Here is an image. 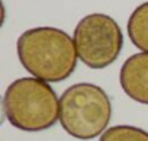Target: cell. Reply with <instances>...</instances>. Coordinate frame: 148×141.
Listing matches in <instances>:
<instances>
[{
  "instance_id": "52a82bcc",
  "label": "cell",
  "mask_w": 148,
  "mask_h": 141,
  "mask_svg": "<svg viewBox=\"0 0 148 141\" xmlns=\"http://www.w3.org/2000/svg\"><path fill=\"white\" fill-rule=\"evenodd\" d=\"M99 141H148V131L135 125H115L108 128Z\"/></svg>"
},
{
  "instance_id": "5b68a950",
  "label": "cell",
  "mask_w": 148,
  "mask_h": 141,
  "mask_svg": "<svg viewBox=\"0 0 148 141\" xmlns=\"http://www.w3.org/2000/svg\"><path fill=\"white\" fill-rule=\"evenodd\" d=\"M119 83L128 98L148 105V52H136L125 60L119 72Z\"/></svg>"
},
{
  "instance_id": "6da1fadb",
  "label": "cell",
  "mask_w": 148,
  "mask_h": 141,
  "mask_svg": "<svg viewBox=\"0 0 148 141\" xmlns=\"http://www.w3.org/2000/svg\"><path fill=\"white\" fill-rule=\"evenodd\" d=\"M16 52L26 72L47 83L67 80L79 60L73 36L54 26H36L21 34Z\"/></svg>"
},
{
  "instance_id": "277c9868",
  "label": "cell",
  "mask_w": 148,
  "mask_h": 141,
  "mask_svg": "<svg viewBox=\"0 0 148 141\" xmlns=\"http://www.w3.org/2000/svg\"><path fill=\"white\" fill-rule=\"evenodd\" d=\"M73 39L79 60L92 70L113 64L123 47L121 26L105 13H90L82 18L74 28Z\"/></svg>"
},
{
  "instance_id": "3957f363",
  "label": "cell",
  "mask_w": 148,
  "mask_h": 141,
  "mask_svg": "<svg viewBox=\"0 0 148 141\" xmlns=\"http://www.w3.org/2000/svg\"><path fill=\"white\" fill-rule=\"evenodd\" d=\"M112 118V102L105 89L93 83H76L60 98V124L76 140L100 137Z\"/></svg>"
},
{
  "instance_id": "8992f818",
  "label": "cell",
  "mask_w": 148,
  "mask_h": 141,
  "mask_svg": "<svg viewBox=\"0 0 148 141\" xmlns=\"http://www.w3.org/2000/svg\"><path fill=\"white\" fill-rule=\"evenodd\" d=\"M126 29L131 42L141 52H148V2L135 8L128 19Z\"/></svg>"
},
{
  "instance_id": "7a4b0ae2",
  "label": "cell",
  "mask_w": 148,
  "mask_h": 141,
  "mask_svg": "<svg viewBox=\"0 0 148 141\" xmlns=\"http://www.w3.org/2000/svg\"><path fill=\"white\" fill-rule=\"evenodd\" d=\"M3 113L21 131H45L60 121V99L49 83L34 76L21 77L5 92Z\"/></svg>"
}]
</instances>
